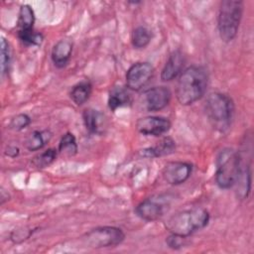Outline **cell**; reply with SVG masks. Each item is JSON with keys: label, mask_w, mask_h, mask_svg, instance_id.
<instances>
[{"label": "cell", "mask_w": 254, "mask_h": 254, "mask_svg": "<svg viewBox=\"0 0 254 254\" xmlns=\"http://www.w3.org/2000/svg\"><path fill=\"white\" fill-rule=\"evenodd\" d=\"M208 84L206 69L200 65L187 67L179 76L176 95L182 105H190L199 100L205 93Z\"/></svg>", "instance_id": "cell-1"}, {"label": "cell", "mask_w": 254, "mask_h": 254, "mask_svg": "<svg viewBox=\"0 0 254 254\" xmlns=\"http://www.w3.org/2000/svg\"><path fill=\"white\" fill-rule=\"evenodd\" d=\"M209 221V213L205 208L193 207L172 215L166 222V228L171 234L189 237L197 230L204 228Z\"/></svg>", "instance_id": "cell-2"}, {"label": "cell", "mask_w": 254, "mask_h": 254, "mask_svg": "<svg viewBox=\"0 0 254 254\" xmlns=\"http://www.w3.org/2000/svg\"><path fill=\"white\" fill-rule=\"evenodd\" d=\"M205 113L214 129L225 132L232 122L234 103L227 94L212 92L205 100Z\"/></svg>", "instance_id": "cell-3"}, {"label": "cell", "mask_w": 254, "mask_h": 254, "mask_svg": "<svg viewBox=\"0 0 254 254\" xmlns=\"http://www.w3.org/2000/svg\"><path fill=\"white\" fill-rule=\"evenodd\" d=\"M243 8L244 4L239 0H223L220 2L217 29L223 42L229 43L236 37L243 15Z\"/></svg>", "instance_id": "cell-4"}, {"label": "cell", "mask_w": 254, "mask_h": 254, "mask_svg": "<svg viewBox=\"0 0 254 254\" xmlns=\"http://www.w3.org/2000/svg\"><path fill=\"white\" fill-rule=\"evenodd\" d=\"M241 156L232 148L222 149L215 161V182L222 190L231 189L240 172Z\"/></svg>", "instance_id": "cell-5"}, {"label": "cell", "mask_w": 254, "mask_h": 254, "mask_svg": "<svg viewBox=\"0 0 254 254\" xmlns=\"http://www.w3.org/2000/svg\"><path fill=\"white\" fill-rule=\"evenodd\" d=\"M124 238L122 229L115 226H100L85 233L83 242L91 248H107L121 244Z\"/></svg>", "instance_id": "cell-6"}, {"label": "cell", "mask_w": 254, "mask_h": 254, "mask_svg": "<svg viewBox=\"0 0 254 254\" xmlns=\"http://www.w3.org/2000/svg\"><path fill=\"white\" fill-rule=\"evenodd\" d=\"M154 67L150 63L138 62L132 64L126 72V86L128 89L138 91L152 78Z\"/></svg>", "instance_id": "cell-7"}, {"label": "cell", "mask_w": 254, "mask_h": 254, "mask_svg": "<svg viewBox=\"0 0 254 254\" xmlns=\"http://www.w3.org/2000/svg\"><path fill=\"white\" fill-rule=\"evenodd\" d=\"M170 128V120L162 116H145L136 122L137 131L146 136H161L167 133Z\"/></svg>", "instance_id": "cell-8"}, {"label": "cell", "mask_w": 254, "mask_h": 254, "mask_svg": "<svg viewBox=\"0 0 254 254\" xmlns=\"http://www.w3.org/2000/svg\"><path fill=\"white\" fill-rule=\"evenodd\" d=\"M192 166L190 163L182 161L169 162L163 169L164 180L173 186L184 184L190 176Z\"/></svg>", "instance_id": "cell-9"}, {"label": "cell", "mask_w": 254, "mask_h": 254, "mask_svg": "<svg viewBox=\"0 0 254 254\" xmlns=\"http://www.w3.org/2000/svg\"><path fill=\"white\" fill-rule=\"evenodd\" d=\"M171 91L166 86H154L144 93L145 107L148 111L155 112L164 109L171 100Z\"/></svg>", "instance_id": "cell-10"}, {"label": "cell", "mask_w": 254, "mask_h": 254, "mask_svg": "<svg viewBox=\"0 0 254 254\" xmlns=\"http://www.w3.org/2000/svg\"><path fill=\"white\" fill-rule=\"evenodd\" d=\"M137 215L146 221H156L160 219L166 211V203L160 198L149 197L142 200L135 208Z\"/></svg>", "instance_id": "cell-11"}, {"label": "cell", "mask_w": 254, "mask_h": 254, "mask_svg": "<svg viewBox=\"0 0 254 254\" xmlns=\"http://www.w3.org/2000/svg\"><path fill=\"white\" fill-rule=\"evenodd\" d=\"M186 60L185 56L180 50L172 52L169 56L161 72V79L163 81H171L182 73Z\"/></svg>", "instance_id": "cell-12"}, {"label": "cell", "mask_w": 254, "mask_h": 254, "mask_svg": "<svg viewBox=\"0 0 254 254\" xmlns=\"http://www.w3.org/2000/svg\"><path fill=\"white\" fill-rule=\"evenodd\" d=\"M82 119L86 130L90 134L100 135L106 128L105 115L99 110L93 108H87L82 113Z\"/></svg>", "instance_id": "cell-13"}, {"label": "cell", "mask_w": 254, "mask_h": 254, "mask_svg": "<svg viewBox=\"0 0 254 254\" xmlns=\"http://www.w3.org/2000/svg\"><path fill=\"white\" fill-rule=\"evenodd\" d=\"M71 53L72 43L69 40H60L54 45L52 49L51 58L53 64L58 68L64 67L71 58Z\"/></svg>", "instance_id": "cell-14"}, {"label": "cell", "mask_w": 254, "mask_h": 254, "mask_svg": "<svg viewBox=\"0 0 254 254\" xmlns=\"http://www.w3.org/2000/svg\"><path fill=\"white\" fill-rule=\"evenodd\" d=\"M234 186H237L236 193L240 199H244L248 196L251 189V171L250 166L243 163L242 159L240 164V172Z\"/></svg>", "instance_id": "cell-15"}, {"label": "cell", "mask_w": 254, "mask_h": 254, "mask_svg": "<svg viewBox=\"0 0 254 254\" xmlns=\"http://www.w3.org/2000/svg\"><path fill=\"white\" fill-rule=\"evenodd\" d=\"M175 150H176L175 141L170 137H166L162 141H160L156 146L149 147L142 150L141 154L147 158H157L162 156H168L174 153Z\"/></svg>", "instance_id": "cell-16"}, {"label": "cell", "mask_w": 254, "mask_h": 254, "mask_svg": "<svg viewBox=\"0 0 254 254\" xmlns=\"http://www.w3.org/2000/svg\"><path fill=\"white\" fill-rule=\"evenodd\" d=\"M131 103V97L126 88L121 86H114L109 91L108 107L112 111H116L118 108L129 105Z\"/></svg>", "instance_id": "cell-17"}, {"label": "cell", "mask_w": 254, "mask_h": 254, "mask_svg": "<svg viewBox=\"0 0 254 254\" xmlns=\"http://www.w3.org/2000/svg\"><path fill=\"white\" fill-rule=\"evenodd\" d=\"M34 23H35L34 10L28 4L22 5L19 10V16L17 21L18 33L34 30Z\"/></svg>", "instance_id": "cell-18"}, {"label": "cell", "mask_w": 254, "mask_h": 254, "mask_svg": "<svg viewBox=\"0 0 254 254\" xmlns=\"http://www.w3.org/2000/svg\"><path fill=\"white\" fill-rule=\"evenodd\" d=\"M92 91V85L88 80H82L72 86L70 90V98L76 105H82L87 101Z\"/></svg>", "instance_id": "cell-19"}, {"label": "cell", "mask_w": 254, "mask_h": 254, "mask_svg": "<svg viewBox=\"0 0 254 254\" xmlns=\"http://www.w3.org/2000/svg\"><path fill=\"white\" fill-rule=\"evenodd\" d=\"M51 134L48 131H33L27 138L25 146L29 151H38L42 149L50 140Z\"/></svg>", "instance_id": "cell-20"}, {"label": "cell", "mask_w": 254, "mask_h": 254, "mask_svg": "<svg viewBox=\"0 0 254 254\" xmlns=\"http://www.w3.org/2000/svg\"><path fill=\"white\" fill-rule=\"evenodd\" d=\"M151 38L152 35L149 29L143 26H139L133 30L131 42L135 49H144L151 42Z\"/></svg>", "instance_id": "cell-21"}, {"label": "cell", "mask_w": 254, "mask_h": 254, "mask_svg": "<svg viewBox=\"0 0 254 254\" xmlns=\"http://www.w3.org/2000/svg\"><path fill=\"white\" fill-rule=\"evenodd\" d=\"M59 152L68 157L74 156L77 153V143L72 133L67 132L62 137L59 143Z\"/></svg>", "instance_id": "cell-22"}, {"label": "cell", "mask_w": 254, "mask_h": 254, "mask_svg": "<svg viewBox=\"0 0 254 254\" xmlns=\"http://www.w3.org/2000/svg\"><path fill=\"white\" fill-rule=\"evenodd\" d=\"M57 158V150L50 148L37 156H35L32 160V164L37 169H44L50 166Z\"/></svg>", "instance_id": "cell-23"}, {"label": "cell", "mask_w": 254, "mask_h": 254, "mask_svg": "<svg viewBox=\"0 0 254 254\" xmlns=\"http://www.w3.org/2000/svg\"><path fill=\"white\" fill-rule=\"evenodd\" d=\"M18 37L21 42L27 46H40L44 39L41 33L35 32L34 30L18 33Z\"/></svg>", "instance_id": "cell-24"}, {"label": "cell", "mask_w": 254, "mask_h": 254, "mask_svg": "<svg viewBox=\"0 0 254 254\" xmlns=\"http://www.w3.org/2000/svg\"><path fill=\"white\" fill-rule=\"evenodd\" d=\"M10 48H9V43L6 41L4 37L1 38V73L4 75L10 65Z\"/></svg>", "instance_id": "cell-25"}, {"label": "cell", "mask_w": 254, "mask_h": 254, "mask_svg": "<svg viewBox=\"0 0 254 254\" xmlns=\"http://www.w3.org/2000/svg\"><path fill=\"white\" fill-rule=\"evenodd\" d=\"M30 123H31L30 116L27 115L26 113H20L11 118L9 122V128L12 130L20 131L26 128L27 126H29Z\"/></svg>", "instance_id": "cell-26"}, {"label": "cell", "mask_w": 254, "mask_h": 254, "mask_svg": "<svg viewBox=\"0 0 254 254\" xmlns=\"http://www.w3.org/2000/svg\"><path fill=\"white\" fill-rule=\"evenodd\" d=\"M184 239H185V237H181V236H178V235H175V234H171L166 239V243L172 249H179L184 245Z\"/></svg>", "instance_id": "cell-27"}, {"label": "cell", "mask_w": 254, "mask_h": 254, "mask_svg": "<svg viewBox=\"0 0 254 254\" xmlns=\"http://www.w3.org/2000/svg\"><path fill=\"white\" fill-rule=\"evenodd\" d=\"M5 155L11 158H15L19 155V148L16 146H8L5 150Z\"/></svg>", "instance_id": "cell-28"}]
</instances>
